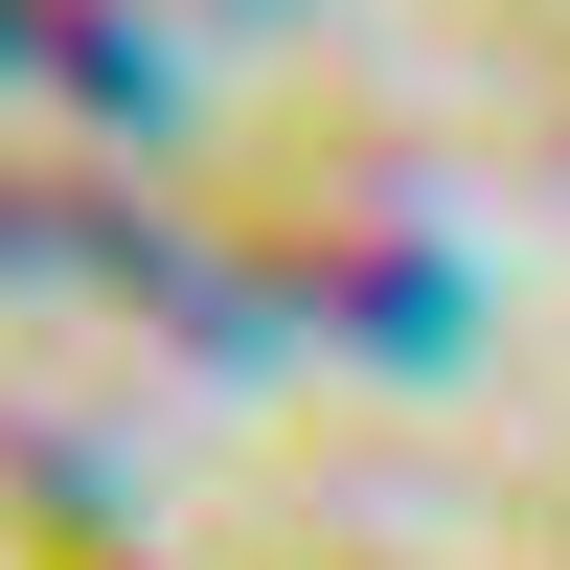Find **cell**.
<instances>
[{
  "mask_svg": "<svg viewBox=\"0 0 570 570\" xmlns=\"http://www.w3.org/2000/svg\"><path fill=\"white\" fill-rule=\"evenodd\" d=\"M0 46H23V0H0Z\"/></svg>",
  "mask_w": 570,
  "mask_h": 570,
  "instance_id": "277c9868",
  "label": "cell"
},
{
  "mask_svg": "<svg viewBox=\"0 0 570 570\" xmlns=\"http://www.w3.org/2000/svg\"><path fill=\"white\" fill-rule=\"evenodd\" d=\"M23 69L69 91L91 137H137V115H160V23H137V0H23Z\"/></svg>",
  "mask_w": 570,
  "mask_h": 570,
  "instance_id": "7a4b0ae2",
  "label": "cell"
},
{
  "mask_svg": "<svg viewBox=\"0 0 570 570\" xmlns=\"http://www.w3.org/2000/svg\"><path fill=\"white\" fill-rule=\"evenodd\" d=\"M228 228H252V274H274V297H320L343 343H456V228L411 206L365 137L252 160V183H228Z\"/></svg>",
  "mask_w": 570,
  "mask_h": 570,
  "instance_id": "6da1fadb",
  "label": "cell"
},
{
  "mask_svg": "<svg viewBox=\"0 0 570 570\" xmlns=\"http://www.w3.org/2000/svg\"><path fill=\"white\" fill-rule=\"evenodd\" d=\"M252 570H389V548H252Z\"/></svg>",
  "mask_w": 570,
  "mask_h": 570,
  "instance_id": "3957f363",
  "label": "cell"
}]
</instances>
